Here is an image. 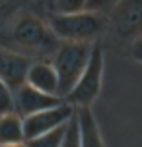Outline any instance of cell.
Wrapping results in <instances>:
<instances>
[{
    "label": "cell",
    "instance_id": "obj_1",
    "mask_svg": "<svg viewBox=\"0 0 142 147\" xmlns=\"http://www.w3.org/2000/svg\"><path fill=\"white\" fill-rule=\"evenodd\" d=\"M107 16L94 12H72V14H53L49 29L59 41L68 43H97L107 29Z\"/></svg>",
    "mask_w": 142,
    "mask_h": 147
},
{
    "label": "cell",
    "instance_id": "obj_2",
    "mask_svg": "<svg viewBox=\"0 0 142 147\" xmlns=\"http://www.w3.org/2000/svg\"><path fill=\"white\" fill-rule=\"evenodd\" d=\"M90 51L91 45L88 43H68V41L59 43V47L55 49L51 66L57 74L60 99H64V95L74 87L78 78L82 76L90 58Z\"/></svg>",
    "mask_w": 142,
    "mask_h": 147
},
{
    "label": "cell",
    "instance_id": "obj_3",
    "mask_svg": "<svg viewBox=\"0 0 142 147\" xmlns=\"http://www.w3.org/2000/svg\"><path fill=\"white\" fill-rule=\"evenodd\" d=\"M101 83H103V49L99 43H94L82 76L62 101L72 105L74 109H91V105L101 93Z\"/></svg>",
    "mask_w": 142,
    "mask_h": 147
},
{
    "label": "cell",
    "instance_id": "obj_4",
    "mask_svg": "<svg viewBox=\"0 0 142 147\" xmlns=\"http://www.w3.org/2000/svg\"><path fill=\"white\" fill-rule=\"evenodd\" d=\"M12 39L18 47L33 52H55V49L59 47V39L49 29V25L35 16L20 18L14 25Z\"/></svg>",
    "mask_w": 142,
    "mask_h": 147
},
{
    "label": "cell",
    "instance_id": "obj_5",
    "mask_svg": "<svg viewBox=\"0 0 142 147\" xmlns=\"http://www.w3.org/2000/svg\"><path fill=\"white\" fill-rule=\"evenodd\" d=\"M74 107L68 105L66 101L55 105L51 109L45 110H39V112H33L29 116H23L22 118V124H23V141L31 140V138H37L41 134H47L59 128V126H64L70 120V116L74 114Z\"/></svg>",
    "mask_w": 142,
    "mask_h": 147
},
{
    "label": "cell",
    "instance_id": "obj_6",
    "mask_svg": "<svg viewBox=\"0 0 142 147\" xmlns=\"http://www.w3.org/2000/svg\"><path fill=\"white\" fill-rule=\"evenodd\" d=\"M140 18L142 0H119L107 16V23H111L121 39L132 41L140 35Z\"/></svg>",
    "mask_w": 142,
    "mask_h": 147
},
{
    "label": "cell",
    "instance_id": "obj_7",
    "mask_svg": "<svg viewBox=\"0 0 142 147\" xmlns=\"http://www.w3.org/2000/svg\"><path fill=\"white\" fill-rule=\"evenodd\" d=\"M59 103H62L60 97L43 93V91L27 85V83H22L14 91V112L20 114L22 118L29 116L33 112H39V110L51 109V107H55Z\"/></svg>",
    "mask_w": 142,
    "mask_h": 147
},
{
    "label": "cell",
    "instance_id": "obj_8",
    "mask_svg": "<svg viewBox=\"0 0 142 147\" xmlns=\"http://www.w3.org/2000/svg\"><path fill=\"white\" fill-rule=\"evenodd\" d=\"M29 64L31 60L25 54L0 49V80L12 91H16L25 81V72H27Z\"/></svg>",
    "mask_w": 142,
    "mask_h": 147
},
{
    "label": "cell",
    "instance_id": "obj_9",
    "mask_svg": "<svg viewBox=\"0 0 142 147\" xmlns=\"http://www.w3.org/2000/svg\"><path fill=\"white\" fill-rule=\"evenodd\" d=\"M23 83L39 89L43 93L59 97V81H57V74L53 70L51 62H45V60L31 62L27 72H25V81Z\"/></svg>",
    "mask_w": 142,
    "mask_h": 147
},
{
    "label": "cell",
    "instance_id": "obj_10",
    "mask_svg": "<svg viewBox=\"0 0 142 147\" xmlns=\"http://www.w3.org/2000/svg\"><path fill=\"white\" fill-rule=\"evenodd\" d=\"M76 120L80 130V147H105L99 124L91 109H76Z\"/></svg>",
    "mask_w": 142,
    "mask_h": 147
},
{
    "label": "cell",
    "instance_id": "obj_11",
    "mask_svg": "<svg viewBox=\"0 0 142 147\" xmlns=\"http://www.w3.org/2000/svg\"><path fill=\"white\" fill-rule=\"evenodd\" d=\"M23 141L22 116L16 112H8L0 116V145H12Z\"/></svg>",
    "mask_w": 142,
    "mask_h": 147
},
{
    "label": "cell",
    "instance_id": "obj_12",
    "mask_svg": "<svg viewBox=\"0 0 142 147\" xmlns=\"http://www.w3.org/2000/svg\"><path fill=\"white\" fill-rule=\"evenodd\" d=\"M64 130H66V124L59 126L51 132L41 134L37 138H31V140H25L23 143L27 147H60V141L64 138Z\"/></svg>",
    "mask_w": 142,
    "mask_h": 147
},
{
    "label": "cell",
    "instance_id": "obj_13",
    "mask_svg": "<svg viewBox=\"0 0 142 147\" xmlns=\"http://www.w3.org/2000/svg\"><path fill=\"white\" fill-rule=\"evenodd\" d=\"M60 147H80V130H78L76 110L66 122V130H64V138L60 141Z\"/></svg>",
    "mask_w": 142,
    "mask_h": 147
},
{
    "label": "cell",
    "instance_id": "obj_14",
    "mask_svg": "<svg viewBox=\"0 0 142 147\" xmlns=\"http://www.w3.org/2000/svg\"><path fill=\"white\" fill-rule=\"evenodd\" d=\"M51 8L55 14L82 12L84 8H86V0H51Z\"/></svg>",
    "mask_w": 142,
    "mask_h": 147
},
{
    "label": "cell",
    "instance_id": "obj_15",
    "mask_svg": "<svg viewBox=\"0 0 142 147\" xmlns=\"http://www.w3.org/2000/svg\"><path fill=\"white\" fill-rule=\"evenodd\" d=\"M14 112V91L0 80V116Z\"/></svg>",
    "mask_w": 142,
    "mask_h": 147
},
{
    "label": "cell",
    "instance_id": "obj_16",
    "mask_svg": "<svg viewBox=\"0 0 142 147\" xmlns=\"http://www.w3.org/2000/svg\"><path fill=\"white\" fill-rule=\"evenodd\" d=\"M119 0H86V12H94V14L109 16V12L113 10V6Z\"/></svg>",
    "mask_w": 142,
    "mask_h": 147
},
{
    "label": "cell",
    "instance_id": "obj_17",
    "mask_svg": "<svg viewBox=\"0 0 142 147\" xmlns=\"http://www.w3.org/2000/svg\"><path fill=\"white\" fill-rule=\"evenodd\" d=\"M140 47H142V37H134L132 41H130V56L134 62H140L142 60V52H140Z\"/></svg>",
    "mask_w": 142,
    "mask_h": 147
},
{
    "label": "cell",
    "instance_id": "obj_18",
    "mask_svg": "<svg viewBox=\"0 0 142 147\" xmlns=\"http://www.w3.org/2000/svg\"><path fill=\"white\" fill-rule=\"evenodd\" d=\"M0 147H27V145H25V143L22 141V143H12V145H0Z\"/></svg>",
    "mask_w": 142,
    "mask_h": 147
}]
</instances>
